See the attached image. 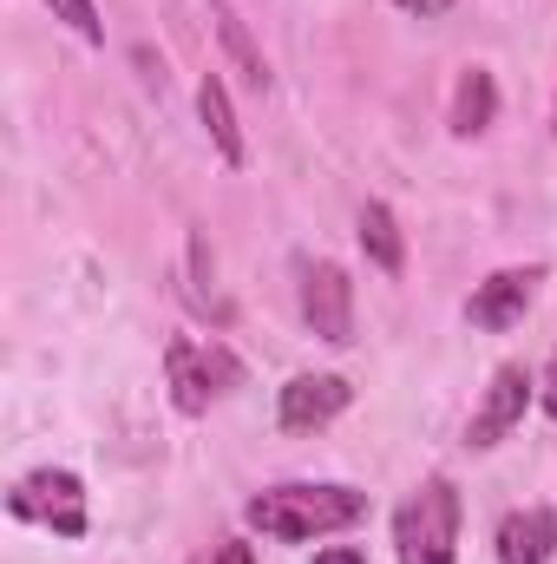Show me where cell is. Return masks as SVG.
<instances>
[{"label":"cell","instance_id":"1","mask_svg":"<svg viewBox=\"0 0 557 564\" xmlns=\"http://www.w3.org/2000/svg\"><path fill=\"white\" fill-rule=\"evenodd\" d=\"M250 532L276 539V545H308V539H328V532H348L368 519V492L354 486H335V479H288L250 499Z\"/></svg>","mask_w":557,"mask_h":564},{"label":"cell","instance_id":"2","mask_svg":"<svg viewBox=\"0 0 557 564\" xmlns=\"http://www.w3.org/2000/svg\"><path fill=\"white\" fill-rule=\"evenodd\" d=\"M394 552L401 564H459V492L446 473L414 486V499L394 512Z\"/></svg>","mask_w":557,"mask_h":564},{"label":"cell","instance_id":"3","mask_svg":"<svg viewBox=\"0 0 557 564\" xmlns=\"http://www.w3.org/2000/svg\"><path fill=\"white\" fill-rule=\"evenodd\" d=\"M164 388H171V408L177 414H210V401H223L230 388H243V361L223 348V341H197V335H177L164 348Z\"/></svg>","mask_w":557,"mask_h":564},{"label":"cell","instance_id":"4","mask_svg":"<svg viewBox=\"0 0 557 564\" xmlns=\"http://www.w3.org/2000/svg\"><path fill=\"white\" fill-rule=\"evenodd\" d=\"M7 512L26 519V525H46V532H59V539H86V486H79V473H66V466L26 473V479L7 492Z\"/></svg>","mask_w":557,"mask_h":564},{"label":"cell","instance_id":"5","mask_svg":"<svg viewBox=\"0 0 557 564\" xmlns=\"http://www.w3.org/2000/svg\"><path fill=\"white\" fill-rule=\"evenodd\" d=\"M302 322L328 341V348H348L354 341V282L341 263H302Z\"/></svg>","mask_w":557,"mask_h":564},{"label":"cell","instance_id":"6","mask_svg":"<svg viewBox=\"0 0 557 564\" xmlns=\"http://www.w3.org/2000/svg\"><path fill=\"white\" fill-rule=\"evenodd\" d=\"M525 408H532V375H525L518 361H505V368L492 375V388H485L479 414L466 421V446H472V453H485V446L512 440V433H518V421H525Z\"/></svg>","mask_w":557,"mask_h":564},{"label":"cell","instance_id":"7","mask_svg":"<svg viewBox=\"0 0 557 564\" xmlns=\"http://www.w3.org/2000/svg\"><path fill=\"white\" fill-rule=\"evenodd\" d=\"M538 282H545L538 263H525V270H492V276L466 295V322H472V328H492V335H499V328H512V322H525V308H532Z\"/></svg>","mask_w":557,"mask_h":564},{"label":"cell","instance_id":"8","mask_svg":"<svg viewBox=\"0 0 557 564\" xmlns=\"http://www.w3.org/2000/svg\"><path fill=\"white\" fill-rule=\"evenodd\" d=\"M348 401H354V388L341 375H295L276 401V421L288 433H321V426H335L348 414Z\"/></svg>","mask_w":557,"mask_h":564},{"label":"cell","instance_id":"9","mask_svg":"<svg viewBox=\"0 0 557 564\" xmlns=\"http://www.w3.org/2000/svg\"><path fill=\"white\" fill-rule=\"evenodd\" d=\"M499 564H551L557 552V512L551 506H525V512H505L499 525Z\"/></svg>","mask_w":557,"mask_h":564},{"label":"cell","instance_id":"10","mask_svg":"<svg viewBox=\"0 0 557 564\" xmlns=\"http://www.w3.org/2000/svg\"><path fill=\"white\" fill-rule=\"evenodd\" d=\"M210 20H217V40H223V59H230V73H243V86L250 93H270V59H263V46L250 40V20L230 7V0H210Z\"/></svg>","mask_w":557,"mask_h":564},{"label":"cell","instance_id":"11","mask_svg":"<svg viewBox=\"0 0 557 564\" xmlns=\"http://www.w3.org/2000/svg\"><path fill=\"white\" fill-rule=\"evenodd\" d=\"M492 119H499V86H492L485 66H466L459 86H452V112H446V126H452V139H479Z\"/></svg>","mask_w":557,"mask_h":564},{"label":"cell","instance_id":"12","mask_svg":"<svg viewBox=\"0 0 557 564\" xmlns=\"http://www.w3.org/2000/svg\"><path fill=\"white\" fill-rule=\"evenodd\" d=\"M197 119H204V132L217 144V158L237 171V164H250V144H243V126H237V112H230V93H223V79L210 73L204 86H197Z\"/></svg>","mask_w":557,"mask_h":564},{"label":"cell","instance_id":"13","mask_svg":"<svg viewBox=\"0 0 557 564\" xmlns=\"http://www.w3.org/2000/svg\"><path fill=\"white\" fill-rule=\"evenodd\" d=\"M361 250H368V263L381 276H401L407 270V237H401V217L387 204H368L361 210Z\"/></svg>","mask_w":557,"mask_h":564},{"label":"cell","instance_id":"14","mask_svg":"<svg viewBox=\"0 0 557 564\" xmlns=\"http://www.w3.org/2000/svg\"><path fill=\"white\" fill-rule=\"evenodd\" d=\"M184 295H190V308L210 315L217 328L230 322V302L217 295V263H210V243H204V237H190V289H184Z\"/></svg>","mask_w":557,"mask_h":564},{"label":"cell","instance_id":"15","mask_svg":"<svg viewBox=\"0 0 557 564\" xmlns=\"http://www.w3.org/2000/svg\"><path fill=\"white\" fill-rule=\"evenodd\" d=\"M46 7H53V20H66L79 40L106 46V20H99V7H92V0H46Z\"/></svg>","mask_w":557,"mask_h":564},{"label":"cell","instance_id":"16","mask_svg":"<svg viewBox=\"0 0 557 564\" xmlns=\"http://www.w3.org/2000/svg\"><path fill=\"white\" fill-rule=\"evenodd\" d=\"M197 564H256V552H250L243 539H223V545H210Z\"/></svg>","mask_w":557,"mask_h":564},{"label":"cell","instance_id":"17","mask_svg":"<svg viewBox=\"0 0 557 564\" xmlns=\"http://www.w3.org/2000/svg\"><path fill=\"white\" fill-rule=\"evenodd\" d=\"M394 7H407V13H419V20H439V13L459 7V0H394Z\"/></svg>","mask_w":557,"mask_h":564},{"label":"cell","instance_id":"18","mask_svg":"<svg viewBox=\"0 0 557 564\" xmlns=\"http://www.w3.org/2000/svg\"><path fill=\"white\" fill-rule=\"evenodd\" d=\"M315 564H368V552L361 545H335V552H321Z\"/></svg>","mask_w":557,"mask_h":564},{"label":"cell","instance_id":"19","mask_svg":"<svg viewBox=\"0 0 557 564\" xmlns=\"http://www.w3.org/2000/svg\"><path fill=\"white\" fill-rule=\"evenodd\" d=\"M538 394H545V414L557 421V348H551V368H545V388Z\"/></svg>","mask_w":557,"mask_h":564},{"label":"cell","instance_id":"20","mask_svg":"<svg viewBox=\"0 0 557 564\" xmlns=\"http://www.w3.org/2000/svg\"><path fill=\"white\" fill-rule=\"evenodd\" d=\"M551 132H557V112H551Z\"/></svg>","mask_w":557,"mask_h":564}]
</instances>
